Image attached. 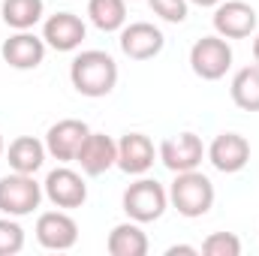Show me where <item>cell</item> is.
I'll list each match as a JSON object with an SVG mask.
<instances>
[{"label":"cell","mask_w":259,"mask_h":256,"mask_svg":"<svg viewBox=\"0 0 259 256\" xmlns=\"http://www.w3.org/2000/svg\"><path fill=\"white\" fill-rule=\"evenodd\" d=\"M69 81L81 97H91V100L109 97L118 84V64L109 52H100V49L78 52L69 64Z\"/></svg>","instance_id":"1"},{"label":"cell","mask_w":259,"mask_h":256,"mask_svg":"<svg viewBox=\"0 0 259 256\" xmlns=\"http://www.w3.org/2000/svg\"><path fill=\"white\" fill-rule=\"evenodd\" d=\"M214 184L208 175H202L199 169H190V172H178L172 187H169V205L187 217V220H196V217H205L211 208H214Z\"/></svg>","instance_id":"2"},{"label":"cell","mask_w":259,"mask_h":256,"mask_svg":"<svg viewBox=\"0 0 259 256\" xmlns=\"http://www.w3.org/2000/svg\"><path fill=\"white\" fill-rule=\"evenodd\" d=\"M169 208V190L154 178H139L124 190V211L136 223H154Z\"/></svg>","instance_id":"3"},{"label":"cell","mask_w":259,"mask_h":256,"mask_svg":"<svg viewBox=\"0 0 259 256\" xmlns=\"http://www.w3.org/2000/svg\"><path fill=\"white\" fill-rule=\"evenodd\" d=\"M42 184L33 175L12 172L0 178V211L9 217H27L39 208L42 202Z\"/></svg>","instance_id":"4"},{"label":"cell","mask_w":259,"mask_h":256,"mask_svg":"<svg viewBox=\"0 0 259 256\" xmlns=\"http://www.w3.org/2000/svg\"><path fill=\"white\" fill-rule=\"evenodd\" d=\"M232 66V46L223 36H202L190 49V69L202 81H220Z\"/></svg>","instance_id":"5"},{"label":"cell","mask_w":259,"mask_h":256,"mask_svg":"<svg viewBox=\"0 0 259 256\" xmlns=\"http://www.w3.org/2000/svg\"><path fill=\"white\" fill-rule=\"evenodd\" d=\"M42 193H46V199L55 208H64V211L81 208L88 202V184H84V178L75 169H69V166L52 169L46 175V181H42Z\"/></svg>","instance_id":"6"},{"label":"cell","mask_w":259,"mask_h":256,"mask_svg":"<svg viewBox=\"0 0 259 256\" xmlns=\"http://www.w3.org/2000/svg\"><path fill=\"white\" fill-rule=\"evenodd\" d=\"M157 157L163 160V166L169 172H190V169H199V163L205 160V145L196 133H178V136H169L160 142L157 148Z\"/></svg>","instance_id":"7"},{"label":"cell","mask_w":259,"mask_h":256,"mask_svg":"<svg viewBox=\"0 0 259 256\" xmlns=\"http://www.w3.org/2000/svg\"><path fill=\"white\" fill-rule=\"evenodd\" d=\"M214 30L223 39H247L256 33V9L244 0H220L214 6Z\"/></svg>","instance_id":"8"},{"label":"cell","mask_w":259,"mask_h":256,"mask_svg":"<svg viewBox=\"0 0 259 256\" xmlns=\"http://www.w3.org/2000/svg\"><path fill=\"white\" fill-rule=\"evenodd\" d=\"M205 157L211 160V166L223 175H235L250 163V142L241 133H220L214 136V142L205 148Z\"/></svg>","instance_id":"9"},{"label":"cell","mask_w":259,"mask_h":256,"mask_svg":"<svg viewBox=\"0 0 259 256\" xmlns=\"http://www.w3.org/2000/svg\"><path fill=\"white\" fill-rule=\"evenodd\" d=\"M91 127L78 118H64L58 124H52L46 133V151L49 157H55L58 163H75L84 139H88Z\"/></svg>","instance_id":"10"},{"label":"cell","mask_w":259,"mask_h":256,"mask_svg":"<svg viewBox=\"0 0 259 256\" xmlns=\"http://www.w3.org/2000/svg\"><path fill=\"white\" fill-rule=\"evenodd\" d=\"M121 52L127 55L130 61H151L163 52L166 36L157 24L151 21H130L121 27Z\"/></svg>","instance_id":"11"},{"label":"cell","mask_w":259,"mask_h":256,"mask_svg":"<svg viewBox=\"0 0 259 256\" xmlns=\"http://www.w3.org/2000/svg\"><path fill=\"white\" fill-rule=\"evenodd\" d=\"M36 241L46 250H69L78 241V223L66 214L64 208L58 211H42L36 217Z\"/></svg>","instance_id":"12"},{"label":"cell","mask_w":259,"mask_h":256,"mask_svg":"<svg viewBox=\"0 0 259 256\" xmlns=\"http://www.w3.org/2000/svg\"><path fill=\"white\" fill-rule=\"evenodd\" d=\"M84 36H88V27L75 12H55L42 24V39L55 52H75L84 42Z\"/></svg>","instance_id":"13"},{"label":"cell","mask_w":259,"mask_h":256,"mask_svg":"<svg viewBox=\"0 0 259 256\" xmlns=\"http://www.w3.org/2000/svg\"><path fill=\"white\" fill-rule=\"evenodd\" d=\"M75 163L91 178L106 175L112 166H118V142L112 136H106V133H88V139H84Z\"/></svg>","instance_id":"14"},{"label":"cell","mask_w":259,"mask_h":256,"mask_svg":"<svg viewBox=\"0 0 259 256\" xmlns=\"http://www.w3.org/2000/svg\"><path fill=\"white\" fill-rule=\"evenodd\" d=\"M46 39L30 30H15L9 39H3V61L12 69H36L46 61Z\"/></svg>","instance_id":"15"},{"label":"cell","mask_w":259,"mask_h":256,"mask_svg":"<svg viewBox=\"0 0 259 256\" xmlns=\"http://www.w3.org/2000/svg\"><path fill=\"white\" fill-rule=\"evenodd\" d=\"M157 160V148L145 133H127L118 142V169L127 175H145Z\"/></svg>","instance_id":"16"},{"label":"cell","mask_w":259,"mask_h":256,"mask_svg":"<svg viewBox=\"0 0 259 256\" xmlns=\"http://www.w3.org/2000/svg\"><path fill=\"white\" fill-rule=\"evenodd\" d=\"M46 154H49L46 142H39L36 136H18L6 148V160L12 172H24V175H36L46 163Z\"/></svg>","instance_id":"17"},{"label":"cell","mask_w":259,"mask_h":256,"mask_svg":"<svg viewBox=\"0 0 259 256\" xmlns=\"http://www.w3.org/2000/svg\"><path fill=\"white\" fill-rule=\"evenodd\" d=\"M148 247H151L148 235L142 232V223H136V220L118 223L106 238V250L112 256H145Z\"/></svg>","instance_id":"18"},{"label":"cell","mask_w":259,"mask_h":256,"mask_svg":"<svg viewBox=\"0 0 259 256\" xmlns=\"http://www.w3.org/2000/svg\"><path fill=\"white\" fill-rule=\"evenodd\" d=\"M88 18L103 33H121L127 24V3L124 0H88Z\"/></svg>","instance_id":"19"},{"label":"cell","mask_w":259,"mask_h":256,"mask_svg":"<svg viewBox=\"0 0 259 256\" xmlns=\"http://www.w3.org/2000/svg\"><path fill=\"white\" fill-rule=\"evenodd\" d=\"M0 15H3V21H6L12 30H30L33 24L42 21L46 3H42V0H3Z\"/></svg>","instance_id":"20"},{"label":"cell","mask_w":259,"mask_h":256,"mask_svg":"<svg viewBox=\"0 0 259 256\" xmlns=\"http://www.w3.org/2000/svg\"><path fill=\"white\" fill-rule=\"evenodd\" d=\"M232 103L244 112H259V66H244L235 72L232 84H229Z\"/></svg>","instance_id":"21"},{"label":"cell","mask_w":259,"mask_h":256,"mask_svg":"<svg viewBox=\"0 0 259 256\" xmlns=\"http://www.w3.org/2000/svg\"><path fill=\"white\" fill-rule=\"evenodd\" d=\"M24 250V229L15 217H0V256H15Z\"/></svg>","instance_id":"22"},{"label":"cell","mask_w":259,"mask_h":256,"mask_svg":"<svg viewBox=\"0 0 259 256\" xmlns=\"http://www.w3.org/2000/svg\"><path fill=\"white\" fill-rule=\"evenodd\" d=\"M205 256H241V238L235 232H211L205 241H202V250Z\"/></svg>","instance_id":"23"},{"label":"cell","mask_w":259,"mask_h":256,"mask_svg":"<svg viewBox=\"0 0 259 256\" xmlns=\"http://www.w3.org/2000/svg\"><path fill=\"white\" fill-rule=\"evenodd\" d=\"M148 6L154 9V15H160L169 24H181L187 21V6L190 0H148Z\"/></svg>","instance_id":"24"},{"label":"cell","mask_w":259,"mask_h":256,"mask_svg":"<svg viewBox=\"0 0 259 256\" xmlns=\"http://www.w3.org/2000/svg\"><path fill=\"white\" fill-rule=\"evenodd\" d=\"M178 253L196 256V253H199V247H190V244H175V247H169V250H166V256H178Z\"/></svg>","instance_id":"25"},{"label":"cell","mask_w":259,"mask_h":256,"mask_svg":"<svg viewBox=\"0 0 259 256\" xmlns=\"http://www.w3.org/2000/svg\"><path fill=\"white\" fill-rule=\"evenodd\" d=\"M190 3H196V6H202V9H214L220 0H190Z\"/></svg>","instance_id":"26"},{"label":"cell","mask_w":259,"mask_h":256,"mask_svg":"<svg viewBox=\"0 0 259 256\" xmlns=\"http://www.w3.org/2000/svg\"><path fill=\"white\" fill-rule=\"evenodd\" d=\"M253 61H256V66H259V33L253 36Z\"/></svg>","instance_id":"27"},{"label":"cell","mask_w":259,"mask_h":256,"mask_svg":"<svg viewBox=\"0 0 259 256\" xmlns=\"http://www.w3.org/2000/svg\"><path fill=\"white\" fill-rule=\"evenodd\" d=\"M6 154V142H3V136H0V157Z\"/></svg>","instance_id":"28"}]
</instances>
